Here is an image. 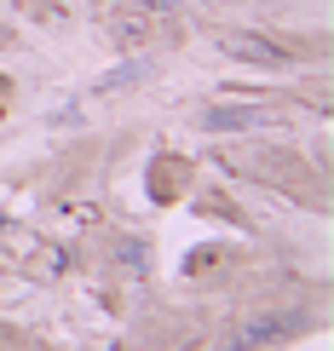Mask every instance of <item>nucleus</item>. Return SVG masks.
<instances>
[{
	"label": "nucleus",
	"instance_id": "7ed1b4c3",
	"mask_svg": "<svg viewBox=\"0 0 334 351\" xmlns=\"http://www.w3.org/2000/svg\"><path fill=\"white\" fill-rule=\"evenodd\" d=\"M254 121H259L254 104H219V110L202 115V127H208V133H237V127H254Z\"/></svg>",
	"mask_w": 334,
	"mask_h": 351
},
{
	"label": "nucleus",
	"instance_id": "f257e3e1",
	"mask_svg": "<svg viewBox=\"0 0 334 351\" xmlns=\"http://www.w3.org/2000/svg\"><path fill=\"white\" fill-rule=\"evenodd\" d=\"M300 328H306V317H300V311H265V317L237 323L219 340V351H265V346H277V340H288V334H300Z\"/></svg>",
	"mask_w": 334,
	"mask_h": 351
},
{
	"label": "nucleus",
	"instance_id": "f03ea898",
	"mask_svg": "<svg viewBox=\"0 0 334 351\" xmlns=\"http://www.w3.org/2000/svg\"><path fill=\"white\" fill-rule=\"evenodd\" d=\"M225 52L230 58H242V64H259V69H283L288 64V47H277V40H265V35H225Z\"/></svg>",
	"mask_w": 334,
	"mask_h": 351
}]
</instances>
